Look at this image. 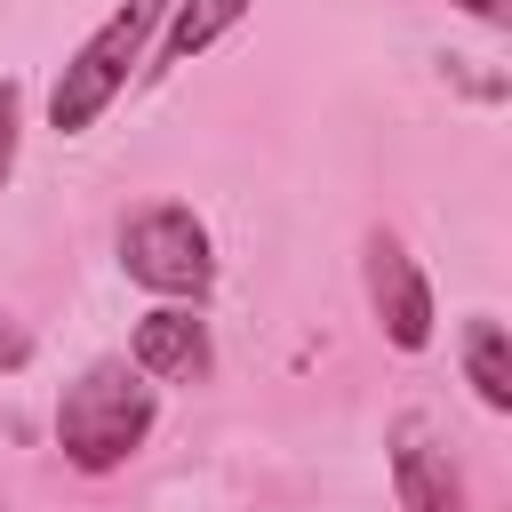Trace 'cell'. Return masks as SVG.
Segmentation results:
<instances>
[{
    "mask_svg": "<svg viewBox=\"0 0 512 512\" xmlns=\"http://www.w3.org/2000/svg\"><path fill=\"white\" fill-rule=\"evenodd\" d=\"M0 512H8V504H0Z\"/></svg>",
    "mask_w": 512,
    "mask_h": 512,
    "instance_id": "12",
    "label": "cell"
},
{
    "mask_svg": "<svg viewBox=\"0 0 512 512\" xmlns=\"http://www.w3.org/2000/svg\"><path fill=\"white\" fill-rule=\"evenodd\" d=\"M160 424V384L128 360H88L56 392V448L72 472H120Z\"/></svg>",
    "mask_w": 512,
    "mask_h": 512,
    "instance_id": "1",
    "label": "cell"
},
{
    "mask_svg": "<svg viewBox=\"0 0 512 512\" xmlns=\"http://www.w3.org/2000/svg\"><path fill=\"white\" fill-rule=\"evenodd\" d=\"M16 152H24V80L0 72V192L16 176Z\"/></svg>",
    "mask_w": 512,
    "mask_h": 512,
    "instance_id": "9",
    "label": "cell"
},
{
    "mask_svg": "<svg viewBox=\"0 0 512 512\" xmlns=\"http://www.w3.org/2000/svg\"><path fill=\"white\" fill-rule=\"evenodd\" d=\"M168 8H176V0H120V8L64 56V72H56V88H48V128H56V136H88V128L120 104V88L144 72Z\"/></svg>",
    "mask_w": 512,
    "mask_h": 512,
    "instance_id": "2",
    "label": "cell"
},
{
    "mask_svg": "<svg viewBox=\"0 0 512 512\" xmlns=\"http://www.w3.org/2000/svg\"><path fill=\"white\" fill-rule=\"evenodd\" d=\"M392 496H400V512H464V480L424 416L392 424Z\"/></svg>",
    "mask_w": 512,
    "mask_h": 512,
    "instance_id": "6",
    "label": "cell"
},
{
    "mask_svg": "<svg viewBox=\"0 0 512 512\" xmlns=\"http://www.w3.org/2000/svg\"><path fill=\"white\" fill-rule=\"evenodd\" d=\"M24 360H32V336H24V328L0 312V368H24Z\"/></svg>",
    "mask_w": 512,
    "mask_h": 512,
    "instance_id": "10",
    "label": "cell"
},
{
    "mask_svg": "<svg viewBox=\"0 0 512 512\" xmlns=\"http://www.w3.org/2000/svg\"><path fill=\"white\" fill-rule=\"evenodd\" d=\"M360 280H368V312H376L384 344H392V352H424L440 312H432V280H424V264L408 256L400 232H368V248H360Z\"/></svg>",
    "mask_w": 512,
    "mask_h": 512,
    "instance_id": "4",
    "label": "cell"
},
{
    "mask_svg": "<svg viewBox=\"0 0 512 512\" xmlns=\"http://www.w3.org/2000/svg\"><path fill=\"white\" fill-rule=\"evenodd\" d=\"M120 272L160 304H200L216 288V240L184 200H152L120 224Z\"/></svg>",
    "mask_w": 512,
    "mask_h": 512,
    "instance_id": "3",
    "label": "cell"
},
{
    "mask_svg": "<svg viewBox=\"0 0 512 512\" xmlns=\"http://www.w3.org/2000/svg\"><path fill=\"white\" fill-rule=\"evenodd\" d=\"M128 368L152 376V384H200L216 368V344H208V320L200 304H152L128 336Z\"/></svg>",
    "mask_w": 512,
    "mask_h": 512,
    "instance_id": "5",
    "label": "cell"
},
{
    "mask_svg": "<svg viewBox=\"0 0 512 512\" xmlns=\"http://www.w3.org/2000/svg\"><path fill=\"white\" fill-rule=\"evenodd\" d=\"M464 16H480V24H512V0H456Z\"/></svg>",
    "mask_w": 512,
    "mask_h": 512,
    "instance_id": "11",
    "label": "cell"
},
{
    "mask_svg": "<svg viewBox=\"0 0 512 512\" xmlns=\"http://www.w3.org/2000/svg\"><path fill=\"white\" fill-rule=\"evenodd\" d=\"M248 8H256V0H176V8L160 16V40H152L144 72H176V64H192V56H200V48H216Z\"/></svg>",
    "mask_w": 512,
    "mask_h": 512,
    "instance_id": "7",
    "label": "cell"
},
{
    "mask_svg": "<svg viewBox=\"0 0 512 512\" xmlns=\"http://www.w3.org/2000/svg\"><path fill=\"white\" fill-rule=\"evenodd\" d=\"M456 352H464V384L480 392V408L488 416H512V336H504V320L496 312H472L464 336H456Z\"/></svg>",
    "mask_w": 512,
    "mask_h": 512,
    "instance_id": "8",
    "label": "cell"
}]
</instances>
